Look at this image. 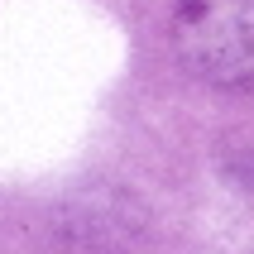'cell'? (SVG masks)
Listing matches in <instances>:
<instances>
[{"label":"cell","mask_w":254,"mask_h":254,"mask_svg":"<svg viewBox=\"0 0 254 254\" xmlns=\"http://www.w3.org/2000/svg\"><path fill=\"white\" fill-rule=\"evenodd\" d=\"M173 48L201 82L254 86V0H183Z\"/></svg>","instance_id":"1"}]
</instances>
